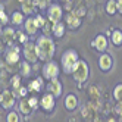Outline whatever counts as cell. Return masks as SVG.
<instances>
[{"mask_svg": "<svg viewBox=\"0 0 122 122\" xmlns=\"http://www.w3.org/2000/svg\"><path fill=\"white\" fill-rule=\"evenodd\" d=\"M22 5V12L27 13V15H32L36 13V3L32 2V0H24V2L21 3Z\"/></svg>", "mask_w": 122, "mask_h": 122, "instance_id": "17", "label": "cell"}, {"mask_svg": "<svg viewBox=\"0 0 122 122\" xmlns=\"http://www.w3.org/2000/svg\"><path fill=\"white\" fill-rule=\"evenodd\" d=\"M36 47H37V55L40 60H51L56 53V46H55V41L51 40L47 36H41L37 38L36 41Z\"/></svg>", "mask_w": 122, "mask_h": 122, "instance_id": "1", "label": "cell"}, {"mask_svg": "<svg viewBox=\"0 0 122 122\" xmlns=\"http://www.w3.org/2000/svg\"><path fill=\"white\" fill-rule=\"evenodd\" d=\"M113 65V59L110 55H102L100 59H99V66L102 71H109Z\"/></svg>", "mask_w": 122, "mask_h": 122, "instance_id": "14", "label": "cell"}, {"mask_svg": "<svg viewBox=\"0 0 122 122\" xmlns=\"http://www.w3.org/2000/svg\"><path fill=\"white\" fill-rule=\"evenodd\" d=\"M65 30H66V27L63 25V22H60V21H59L57 24H55L53 27H51V32H53V36H55V37H57V38L63 37Z\"/></svg>", "mask_w": 122, "mask_h": 122, "instance_id": "19", "label": "cell"}, {"mask_svg": "<svg viewBox=\"0 0 122 122\" xmlns=\"http://www.w3.org/2000/svg\"><path fill=\"white\" fill-rule=\"evenodd\" d=\"M47 19L51 22V25L57 24L60 19H62V7L59 5L53 3L47 6Z\"/></svg>", "mask_w": 122, "mask_h": 122, "instance_id": "7", "label": "cell"}, {"mask_svg": "<svg viewBox=\"0 0 122 122\" xmlns=\"http://www.w3.org/2000/svg\"><path fill=\"white\" fill-rule=\"evenodd\" d=\"M22 55H24L25 60H28L30 63H36L37 60H38V55H37L36 43H32V41H27V43H24Z\"/></svg>", "mask_w": 122, "mask_h": 122, "instance_id": "4", "label": "cell"}, {"mask_svg": "<svg viewBox=\"0 0 122 122\" xmlns=\"http://www.w3.org/2000/svg\"><path fill=\"white\" fill-rule=\"evenodd\" d=\"M47 91L51 93L55 96V97H60L62 96V91H63V87H62V82H60L57 78H53V80H50L49 84H47Z\"/></svg>", "mask_w": 122, "mask_h": 122, "instance_id": "8", "label": "cell"}, {"mask_svg": "<svg viewBox=\"0 0 122 122\" xmlns=\"http://www.w3.org/2000/svg\"><path fill=\"white\" fill-rule=\"evenodd\" d=\"M28 94V87H19L18 90H16V96H19V97H24V96Z\"/></svg>", "mask_w": 122, "mask_h": 122, "instance_id": "32", "label": "cell"}, {"mask_svg": "<svg viewBox=\"0 0 122 122\" xmlns=\"http://www.w3.org/2000/svg\"><path fill=\"white\" fill-rule=\"evenodd\" d=\"M43 88V78H36L28 84V91H40Z\"/></svg>", "mask_w": 122, "mask_h": 122, "instance_id": "20", "label": "cell"}, {"mask_svg": "<svg viewBox=\"0 0 122 122\" xmlns=\"http://www.w3.org/2000/svg\"><path fill=\"white\" fill-rule=\"evenodd\" d=\"M62 2H69V0H62Z\"/></svg>", "mask_w": 122, "mask_h": 122, "instance_id": "38", "label": "cell"}, {"mask_svg": "<svg viewBox=\"0 0 122 122\" xmlns=\"http://www.w3.org/2000/svg\"><path fill=\"white\" fill-rule=\"evenodd\" d=\"M121 121H122V115H121Z\"/></svg>", "mask_w": 122, "mask_h": 122, "instance_id": "40", "label": "cell"}, {"mask_svg": "<svg viewBox=\"0 0 122 122\" xmlns=\"http://www.w3.org/2000/svg\"><path fill=\"white\" fill-rule=\"evenodd\" d=\"M65 22L71 30H75V28H78L81 25V16H78L75 12H71V13H68L65 16Z\"/></svg>", "mask_w": 122, "mask_h": 122, "instance_id": "11", "label": "cell"}, {"mask_svg": "<svg viewBox=\"0 0 122 122\" xmlns=\"http://www.w3.org/2000/svg\"><path fill=\"white\" fill-rule=\"evenodd\" d=\"M3 38V41L6 43V46H12L13 44V41H15V31H13V28H5L3 31H2V36H0Z\"/></svg>", "mask_w": 122, "mask_h": 122, "instance_id": "13", "label": "cell"}, {"mask_svg": "<svg viewBox=\"0 0 122 122\" xmlns=\"http://www.w3.org/2000/svg\"><path fill=\"white\" fill-rule=\"evenodd\" d=\"M15 102H16V93L10 91V90H5L0 93V106L3 109H12L15 106Z\"/></svg>", "mask_w": 122, "mask_h": 122, "instance_id": "5", "label": "cell"}, {"mask_svg": "<svg viewBox=\"0 0 122 122\" xmlns=\"http://www.w3.org/2000/svg\"><path fill=\"white\" fill-rule=\"evenodd\" d=\"M75 13H76L78 16H82V15L85 13V9H84V7H81V9H80V10H75Z\"/></svg>", "mask_w": 122, "mask_h": 122, "instance_id": "37", "label": "cell"}, {"mask_svg": "<svg viewBox=\"0 0 122 122\" xmlns=\"http://www.w3.org/2000/svg\"><path fill=\"white\" fill-rule=\"evenodd\" d=\"M78 106V99L75 94H68L66 99H65V107L68 110H75Z\"/></svg>", "mask_w": 122, "mask_h": 122, "instance_id": "16", "label": "cell"}, {"mask_svg": "<svg viewBox=\"0 0 122 122\" xmlns=\"http://www.w3.org/2000/svg\"><path fill=\"white\" fill-rule=\"evenodd\" d=\"M80 60V57H78V53L75 50L69 49L66 51H63L62 55V59H60V62H62V68H63V72L65 74H72L74 68L76 65V62Z\"/></svg>", "mask_w": 122, "mask_h": 122, "instance_id": "2", "label": "cell"}, {"mask_svg": "<svg viewBox=\"0 0 122 122\" xmlns=\"http://www.w3.org/2000/svg\"><path fill=\"white\" fill-rule=\"evenodd\" d=\"M24 30H25V32H27L28 36H36L38 27L36 25V21H34V18L28 16V18L24 21Z\"/></svg>", "mask_w": 122, "mask_h": 122, "instance_id": "12", "label": "cell"}, {"mask_svg": "<svg viewBox=\"0 0 122 122\" xmlns=\"http://www.w3.org/2000/svg\"><path fill=\"white\" fill-rule=\"evenodd\" d=\"M31 75V65L28 60H25V62L21 63V76H30Z\"/></svg>", "mask_w": 122, "mask_h": 122, "instance_id": "22", "label": "cell"}, {"mask_svg": "<svg viewBox=\"0 0 122 122\" xmlns=\"http://www.w3.org/2000/svg\"><path fill=\"white\" fill-rule=\"evenodd\" d=\"M5 49H6V43L3 41V38H2V37H0V51H3Z\"/></svg>", "mask_w": 122, "mask_h": 122, "instance_id": "35", "label": "cell"}, {"mask_svg": "<svg viewBox=\"0 0 122 122\" xmlns=\"http://www.w3.org/2000/svg\"><path fill=\"white\" fill-rule=\"evenodd\" d=\"M116 6H118V10L122 13V0H116Z\"/></svg>", "mask_w": 122, "mask_h": 122, "instance_id": "36", "label": "cell"}, {"mask_svg": "<svg viewBox=\"0 0 122 122\" xmlns=\"http://www.w3.org/2000/svg\"><path fill=\"white\" fill-rule=\"evenodd\" d=\"M32 2L36 3V6H37V7H40V9H46L51 0H32Z\"/></svg>", "mask_w": 122, "mask_h": 122, "instance_id": "29", "label": "cell"}, {"mask_svg": "<svg viewBox=\"0 0 122 122\" xmlns=\"http://www.w3.org/2000/svg\"><path fill=\"white\" fill-rule=\"evenodd\" d=\"M5 57H6L7 63H18L19 62V47L9 46V49L5 53Z\"/></svg>", "mask_w": 122, "mask_h": 122, "instance_id": "10", "label": "cell"}, {"mask_svg": "<svg viewBox=\"0 0 122 122\" xmlns=\"http://www.w3.org/2000/svg\"><path fill=\"white\" fill-rule=\"evenodd\" d=\"M118 113H119V115H122V102H119L118 104H116V109H115Z\"/></svg>", "mask_w": 122, "mask_h": 122, "instance_id": "34", "label": "cell"}, {"mask_svg": "<svg viewBox=\"0 0 122 122\" xmlns=\"http://www.w3.org/2000/svg\"><path fill=\"white\" fill-rule=\"evenodd\" d=\"M16 38H18V41H21L22 44L28 41V40H27V36H25V32H22V31H16V32H15V40H16Z\"/></svg>", "mask_w": 122, "mask_h": 122, "instance_id": "31", "label": "cell"}, {"mask_svg": "<svg viewBox=\"0 0 122 122\" xmlns=\"http://www.w3.org/2000/svg\"><path fill=\"white\" fill-rule=\"evenodd\" d=\"M34 21H36V25L38 28H44V25H46V18H44V16L36 15V16H34Z\"/></svg>", "mask_w": 122, "mask_h": 122, "instance_id": "27", "label": "cell"}, {"mask_svg": "<svg viewBox=\"0 0 122 122\" xmlns=\"http://www.w3.org/2000/svg\"><path fill=\"white\" fill-rule=\"evenodd\" d=\"M55 99H56L55 96L47 91V93L41 97V100H40L41 107L44 109V110H47V112H51V110H53V107H55Z\"/></svg>", "mask_w": 122, "mask_h": 122, "instance_id": "9", "label": "cell"}, {"mask_svg": "<svg viewBox=\"0 0 122 122\" xmlns=\"http://www.w3.org/2000/svg\"><path fill=\"white\" fill-rule=\"evenodd\" d=\"M113 96H115V99L118 102H122V84L116 85L115 90H113Z\"/></svg>", "mask_w": 122, "mask_h": 122, "instance_id": "28", "label": "cell"}, {"mask_svg": "<svg viewBox=\"0 0 122 122\" xmlns=\"http://www.w3.org/2000/svg\"><path fill=\"white\" fill-rule=\"evenodd\" d=\"M88 65H87V62H84V60H78L74 71H72V75H74V80L76 82L82 84L84 81H87V78H88Z\"/></svg>", "mask_w": 122, "mask_h": 122, "instance_id": "3", "label": "cell"}, {"mask_svg": "<svg viewBox=\"0 0 122 122\" xmlns=\"http://www.w3.org/2000/svg\"><path fill=\"white\" fill-rule=\"evenodd\" d=\"M34 109L31 107V104H30V102H28V99H22L21 102H19V112L22 113V115H25V116H28L30 113L32 112Z\"/></svg>", "mask_w": 122, "mask_h": 122, "instance_id": "18", "label": "cell"}, {"mask_svg": "<svg viewBox=\"0 0 122 122\" xmlns=\"http://www.w3.org/2000/svg\"><path fill=\"white\" fill-rule=\"evenodd\" d=\"M7 22H9V18H7V15L5 13L3 6L0 5V24H2V25H6Z\"/></svg>", "mask_w": 122, "mask_h": 122, "instance_id": "30", "label": "cell"}, {"mask_svg": "<svg viewBox=\"0 0 122 122\" xmlns=\"http://www.w3.org/2000/svg\"><path fill=\"white\" fill-rule=\"evenodd\" d=\"M19 2H21V3H22V2H24V0H19Z\"/></svg>", "mask_w": 122, "mask_h": 122, "instance_id": "39", "label": "cell"}, {"mask_svg": "<svg viewBox=\"0 0 122 122\" xmlns=\"http://www.w3.org/2000/svg\"><path fill=\"white\" fill-rule=\"evenodd\" d=\"M28 102H30V104H31V107H32V109H37V107H38V104H40V103H38V99H37V97H34V96L28 99Z\"/></svg>", "mask_w": 122, "mask_h": 122, "instance_id": "33", "label": "cell"}, {"mask_svg": "<svg viewBox=\"0 0 122 122\" xmlns=\"http://www.w3.org/2000/svg\"><path fill=\"white\" fill-rule=\"evenodd\" d=\"M6 121H7V122H18V121H21V118H19V115H18L15 110H12V112L7 113Z\"/></svg>", "mask_w": 122, "mask_h": 122, "instance_id": "26", "label": "cell"}, {"mask_svg": "<svg viewBox=\"0 0 122 122\" xmlns=\"http://www.w3.org/2000/svg\"><path fill=\"white\" fill-rule=\"evenodd\" d=\"M10 21H12V24L13 25H21V24H24V12H13L12 13V18H10Z\"/></svg>", "mask_w": 122, "mask_h": 122, "instance_id": "21", "label": "cell"}, {"mask_svg": "<svg viewBox=\"0 0 122 122\" xmlns=\"http://www.w3.org/2000/svg\"><path fill=\"white\" fill-rule=\"evenodd\" d=\"M112 43L115 46H121L122 44V31L115 30V31L112 32Z\"/></svg>", "mask_w": 122, "mask_h": 122, "instance_id": "23", "label": "cell"}, {"mask_svg": "<svg viewBox=\"0 0 122 122\" xmlns=\"http://www.w3.org/2000/svg\"><path fill=\"white\" fill-rule=\"evenodd\" d=\"M60 74L59 71V65L56 62H53V60H47L46 65L43 66V76L46 78V80H53V78H57Z\"/></svg>", "mask_w": 122, "mask_h": 122, "instance_id": "6", "label": "cell"}, {"mask_svg": "<svg viewBox=\"0 0 122 122\" xmlns=\"http://www.w3.org/2000/svg\"><path fill=\"white\" fill-rule=\"evenodd\" d=\"M91 44H93V47H96L99 51H104V50L107 49V40H106V37H104V36L99 34V36L94 38V41L91 43Z\"/></svg>", "mask_w": 122, "mask_h": 122, "instance_id": "15", "label": "cell"}, {"mask_svg": "<svg viewBox=\"0 0 122 122\" xmlns=\"http://www.w3.org/2000/svg\"><path fill=\"white\" fill-rule=\"evenodd\" d=\"M10 85L13 87V90L16 91L21 87V75H15L12 76V80H10Z\"/></svg>", "mask_w": 122, "mask_h": 122, "instance_id": "25", "label": "cell"}, {"mask_svg": "<svg viewBox=\"0 0 122 122\" xmlns=\"http://www.w3.org/2000/svg\"><path fill=\"white\" fill-rule=\"evenodd\" d=\"M118 10V6H116V0H109V2L106 3V12L109 15H113Z\"/></svg>", "mask_w": 122, "mask_h": 122, "instance_id": "24", "label": "cell"}]
</instances>
